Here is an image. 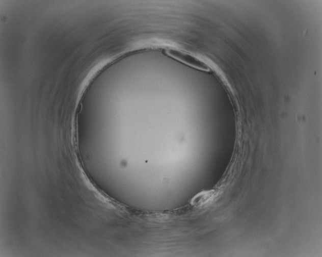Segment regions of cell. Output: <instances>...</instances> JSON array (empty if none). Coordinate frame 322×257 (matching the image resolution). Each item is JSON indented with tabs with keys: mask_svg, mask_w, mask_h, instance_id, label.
Segmentation results:
<instances>
[{
	"mask_svg": "<svg viewBox=\"0 0 322 257\" xmlns=\"http://www.w3.org/2000/svg\"><path fill=\"white\" fill-rule=\"evenodd\" d=\"M165 53L172 58L191 67L201 70H209L207 66L203 62L187 53L175 49H168L165 50Z\"/></svg>",
	"mask_w": 322,
	"mask_h": 257,
	"instance_id": "cell-1",
	"label": "cell"
}]
</instances>
